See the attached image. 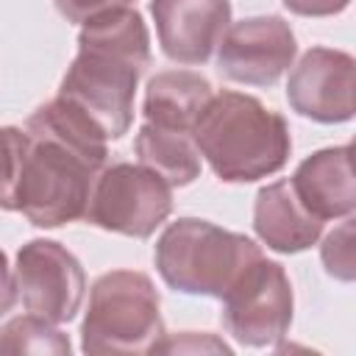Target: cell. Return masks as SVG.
I'll list each match as a JSON object with an SVG mask.
<instances>
[{
    "mask_svg": "<svg viewBox=\"0 0 356 356\" xmlns=\"http://www.w3.org/2000/svg\"><path fill=\"white\" fill-rule=\"evenodd\" d=\"M28 147L17 181V211L36 228H58L86 217L95 178L106 167V139L58 97L25 122Z\"/></svg>",
    "mask_w": 356,
    "mask_h": 356,
    "instance_id": "obj_1",
    "label": "cell"
},
{
    "mask_svg": "<svg viewBox=\"0 0 356 356\" xmlns=\"http://www.w3.org/2000/svg\"><path fill=\"white\" fill-rule=\"evenodd\" d=\"M197 153L225 184H253L286 167L292 136L286 120L259 97L222 89L211 95L192 128Z\"/></svg>",
    "mask_w": 356,
    "mask_h": 356,
    "instance_id": "obj_2",
    "label": "cell"
},
{
    "mask_svg": "<svg viewBox=\"0 0 356 356\" xmlns=\"http://www.w3.org/2000/svg\"><path fill=\"white\" fill-rule=\"evenodd\" d=\"M256 256H261V248L250 236L200 217H178L170 222L153 250L156 270L170 289L217 300Z\"/></svg>",
    "mask_w": 356,
    "mask_h": 356,
    "instance_id": "obj_3",
    "label": "cell"
},
{
    "mask_svg": "<svg viewBox=\"0 0 356 356\" xmlns=\"http://www.w3.org/2000/svg\"><path fill=\"white\" fill-rule=\"evenodd\" d=\"M167 337L150 275L111 270L95 278L81 323L83 353H156Z\"/></svg>",
    "mask_w": 356,
    "mask_h": 356,
    "instance_id": "obj_4",
    "label": "cell"
},
{
    "mask_svg": "<svg viewBox=\"0 0 356 356\" xmlns=\"http://www.w3.org/2000/svg\"><path fill=\"white\" fill-rule=\"evenodd\" d=\"M150 61L108 44L78 39V56L67 67L58 100L86 120L106 142H117L134 122V97Z\"/></svg>",
    "mask_w": 356,
    "mask_h": 356,
    "instance_id": "obj_5",
    "label": "cell"
},
{
    "mask_svg": "<svg viewBox=\"0 0 356 356\" xmlns=\"http://www.w3.org/2000/svg\"><path fill=\"white\" fill-rule=\"evenodd\" d=\"M222 325L245 348H275L292 325L295 295L286 270L264 253L242 267L222 292Z\"/></svg>",
    "mask_w": 356,
    "mask_h": 356,
    "instance_id": "obj_6",
    "label": "cell"
},
{
    "mask_svg": "<svg viewBox=\"0 0 356 356\" xmlns=\"http://www.w3.org/2000/svg\"><path fill=\"white\" fill-rule=\"evenodd\" d=\"M170 211L172 186L161 175L142 164L117 161L95 178L83 220L111 234L147 239Z\"/></svg>",
    "mask_w": 356,
    "mask_h": 356,
    "instance_id": "obj_7",
    "label": "cell"
},
{
    "mask_svg": "<svg viewBox=\"0 0 356 356\" xmlns=\"http://www.w3.org/2000/svg\"><path fill=\"white\" fill-rule=\"evenodd\" d=\"M17 292L31 314L50 323H70L81 312L86 273L81 261L56 239H31L17 250Z\"/></svg>",
    "mask_w": 356,
    "mask_h": 356,
    "instance_id": "obj_8",
    "label": "cell"
},
{
    "mask_svg": "<svg viewBox=\"0 0 356 356\" xmlns=\"http://www.w3.org/2000/svg\"><path fill=\"white\" fill-rule=\"evenodd\" d=\"M298 42L278 14L231 22L217 44V72L245 86H273L295 61Z\"/></svg>",
    "mask_w": 356,
    "mask_h": 356,
    "instance_id": "obj_9",
    "label": "cell"
},
{
    "mask_svg": "<svg viewBox=\"0 0 356 356\" xmlns=\"http://www.w3.org/2000/svg\"><path fill=\"white\" fill-rule=\"evenodd\" d=\"M356 58L334 47H309L292 67L286 100L306 120L337 125L356 111Z\"/></svg>",
    "mask_w": 356,
    "mask_h": 356,
    "instance_id": "obj_10",
    "label": "cell"
},
{
    "mask_svg": "<svg viewBox=\"0 0 356 356\" xmlns=\"http://www.w3.org/2000/svg\"><path fill=\"white\" fill-rule=\"evenodd\" d=\"M161 53L186 67L206 64L231 25V0H150Z\"/></svg>",
    "mask_w": 356,
    "mask_h": 356,
    "instance_id": "obj_11",
    "label": "cell"
},
{
    "mask_svg": "<svg viewBox=\"0 0 356 356\" xmlns=\"http://www.w3.org/2000/svg\"><path fill=\"white\" fill-rule=\"evenodd\" d=\"M350 153H353L350 145L314 150L298 164L295 175L289 178V186L300 200V206L320 222L350 217L356 209Z\"/></svg>",
    "mask_w": 356,
    "mask_h": 356,
    "instance_id": "obj_12",
    "label": "cell"
},
{
    "mask_svg": "<svg viewBox=\"0 0 356 356\" xmlns=\"http://www.w3.org/2000/svg\"><path fill=\"white\" fill-rule=\"evenodd\" d=\"M253 231L270 250L292 256L317 245L323 222L300 206L289 186V178H278L256 192Z\"/></svg>",
    "mask_w": 356,
    "mask_h": 356,
    "instance_id": "obj_13",
    "label": "cell"
},
{
    "mask_svg": "<svg viewBox=\"0 0 356 356\" xmlns=\"http://www.w3.org/2000/svg\"><path fill=\"white\" fill-rule=\"evenodd\" d=\"M211 95H214L211 83L200 72H192V70L156 72L145 89V103H142L145 122L192 134Z\"/></svg>",
    "mask_w": 356,
    "mask_h": 356,
    "instance_id": "obj_14",
    "label": "cell"
},
{
    "mask_svg": "<svg viewBox=\"0 0 356 356\" xmlns=\"http://www.w3.org/2000/svg\"><path fill=\"white\" fill-rule=\"evenodd\" d=\"M139 164L161 175L170 186H189L200 175V153L192 134L145 122L134 139Z\"/></svg>",
    "mask_w": 356,
    "mask_h": 356,
    "instance_id": "obj_15",
    "label": "cell"
},
{
    "mask_svg": "<svg viewBox=\"0 0 356 356\" xmlns=\"http://www.w3.org/2000/svg\"><path fill=\"white\" fill-rule=\"evenodd\" d=\"M72 345L56 323L39 314H19L0 325V353H53L70 356Z\"/></svg>",
    "mask_w": 356,
    "mask_h": 356,
    "instance_id": "obj_16",
    "label": "cell"
},
{
    "mask_svg": "<svg viewBox=\"0 0 356 356\" xmlns=\"http://www.w3.org/2000/svg\"><path fill=\"white\" fill-rule=\"evenodd\" d=\"M28 147V131L17 125L0 128V209L17 211V181L22 172V159Z\"/></svg>",
    "mask_w": 356,
    "mask_h": 356,
    "instance_id": "obj_17",
    "label": "cell"
},
{
    "mask_svg": "<svg viewBox=\"0 0 356 356\" xmlns=\"http://www.w3.org/2000/svg\"><path fill=\"white\" fill-rule=\"evenodd\" d=\"M320 259L325 273L339 281H353V217H342V225L334 228L320 248Z\"/></svg>",
    "mask_w": 356,
    "mask_h": 356,
    "instance_id": "obj_18",
    "label": "cell"
},
{
    "mask_svg": "<svg viewBox=\"0 0 356 356\" xmlns=\"http://www.w3.org/2000/svg\"><path fill=\"white\" fill-rule=\"evenodd\" d=\"M181 353V350H220V353H231V348L225 345V342H220V339H211V337H200L197 339V334H192V331H186L184 334V339H161L159 342V348H156V353Z\"/></svg>",
    "mask_w": 356,
    "mask_h": 356,
    "instance_id": "obj_19",
    "label": "cell"
},
{
    "mask_svg": "<svg viewBox=\"0 0 356 356\" xmlns=\"http://www.w3.org/2000/svg\"><path fill=\"white\" fill-rule=\"evenodd\" d=\"M284 6L298 17H334L342 14L350 0H284Z\"/></svg>",
    "mask_w": 356,
    "mask_h": 356,
    "instance_id": "obj_20",
    "label": "cell"
},
{
    "mask_svg": "<svg viewBox=\"0 0 356 356\" xmlns=\"http://www.w3.org/2000/svg\"><path fill=\"white\" fill-rule=\"evenodd\" d=\"M111 0H56V8L70 19V22H83L86 17L108 8Z\"/></svg>",
    "mask_w": 356,
    "mask_h": 356,
    "instance_id": "obj_21",
    "label": "cell"
},
{
    "mask_svg": "<svg viewBox=\"0 0 356 356\" xmlns=\"http://www.w3.org/2000/svg\"><path fill=\"white\" fill-rule=\"evenodd\" d=\"M17 281H14V267L8 264V256L0 250V317L8 314L17 303Z\"/></svg>",
    "mask_w": 356,
    "mask_h": 356,
    "instance_id": "obj_22",
    "label": "cell"
},
{
    "mask_svg": "<svg viewBox=\"0 0 356 356\" xmlns=\"http://www.w3.org/2000/svg\"><path fill=\"white\" fill-rule=\"evenodd\" d=\"M128 3H134V0H111V6H128Z\"/></svg>",
    "mask_w": 356,
    "mask_h": 356,
    "instance_id": "obj_23",
    "label": "cell"
}]
</instances>
